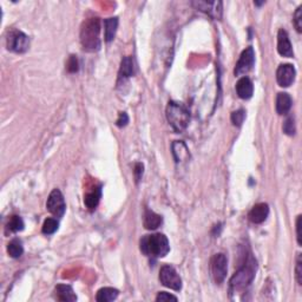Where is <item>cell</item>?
Returning a JSON list of instances; mask_svg holds the SVG:
<instances>
[{
	"instance_id": "obj_29",
	"label": "cell",
	"mask_w": 302,
	"mask_h": 302,
	"mask_svg": "<svg viewBox=\"0 0 302 302\" xmlns=\"http://www.w3.org/2000/svg\"><path fill=\"white\" fill-rule=\"evenodd\" d=\"M294 25L298 32H302V6H299L294 14Z\"/></svg>"
},
{
	"instance_id": "obj_19",
	"label": "cell",
	"mask_w": 302,
	"mask_h": 302,
	"mask_svg": "<svg viewBox=\"0 0 302 302\" xmlns=\"http://www.w3.org/2000/svg\"><path fill=\"white\" fill-rule=\"evenodd\" d=\"M117 27H118V18H108L104 20V38L105 42L110 43L116 36Z\"/></svg>"
},
{
	"instance_id": "obj_22",
	"label": "cell",
	"mask_w": 302,
	"mask_h": 302,
	"mask_svg": "<svg viewBox=\"0 0 302 302\" xmlns=\"http://www.w3.org/2000/svg\"><path fill=\"white\" fill-rule=\"evenodd\" d=\"M101 196H102L101 188H97V189L93 190V192L86 193L84 197V203L87 209L89 210L96 209L99 203V199H101Z\"/></svg>"
},
{
	"instance_id": "obj_13",
	"label": "cell",
	"mask_w": 302,
	"mask_h": 302,
	"mask_svg": "<svg viewBox=\"0 0 302 302\" xmlns=\"http://www.w3.org/2000/svg\"><path fill=\"white\" fill-rule=\"evenodd\" d=\"M269 215V206L267 203H257L248 214L249 221L255 224L263 223Z\"/></svg>"
},
{
	"instance_id": "obj_31",
	"label": "cell",
	"mask_w": 302,
	"mask_h": 302,
	"mask_svg": "<svg viewBox=\"0 0 302 302\" xmlns=\"http://www.w3.org/2000/svg\"><path fill=\"white\" fill-rule=\"evenodd\" d=\"M178 299L176 298L175 295L169 294L166 292H161L158 293V295L156 296V301L158 302H163V301H177Z\"/></svg>"
},
{
	"instance_id": "obj_6",
	"label": "cell",
	"mask_w": 302,
	"mask_h": 302,
	"mask_svg": "<svg viewBox=\"0 0 302 302\" xmlns=\"http://www.w3.org/2000/svg\"><path fill=\"white\" fill-rule=\"evenodd\" d=\"M210 271H212V276L216 283L221 284L223 282L228 272L227 256L222 253L214 255L210 261Z\"/></svg>"
},
{
	"instance_id": "obj_33",
	"label": "cell",
	"mask_w": 302,
	"mask_h": 302,
	"mask_svg": "<svg viewBox=\"0 0 302 302\" xmlns=\"http://www.w3.org/2000/svg\"><path fill=\"white\" fill-rule=\"evenodd\" d=\"M128 123H129L128 113L127 112H121V113H119L118 118H117V121H116L117 127L123 128V127H125V125H127Z\"/></svg>"
},
{
	"instance_id": "obj_5",
	"label": "cell",
	"mask_w": 302,
	"mask_h": 302,
	"mask_svg": "<svg viewBox=\"0 0 302 302\" xmlns=\"http://www.w3.org/2000/svg\"><path fill=\"white\" fill-rule=\"evenodd\" d=\"M6 48L8 51L14 54H25L30 48V39L24 32L12 30L7 34Z\"/></svg>"
},
{
	"instance_id": "obj_21",
	"label": "cell",
	"mask_w": 302,
	"mask_h": 302,
	"mask_svg": "<svg viewBox=\"0 0 302 302\" xmlns=\"http://www.w3.org/2000/svg\"><path fill=\"white\" fill-rule=\"evenodd\" d=\"M134 59L131 57H124L121 61V67H119V78H129L134 76Z\"/></svg>"
},
{
	"instance_id": "obj_7",
	"label": "cell",
	"mask_w": 302,
	"mask_h": 302,
	"mask_svg": "<svg viewBox=\"0 0 302 302\" xmlns=\"http://www.w3.org/2000/svg\"><path fill=\"white\" fill-rule=\"evenodd\" d=\"M46 209L55 218H61L65 214L66 203L59 189H54L49 195L46 201Z\"/></svg>"
},
{
	"instance_id": "obj_30",
	"label": "cell",
	"mask_w": 302,
	"mask_h": 302,
	"mask_svg": "<svg viewBox=\"0 0 302 302\" xmlns=\"http://www.w3.org/2000/svg\"><path fill=\"white\" fill-rule=\"evenodd\" d=\"M295 276H296V281H298V283L299 284H302V260H301V254H299L298 260H296Z\"/></svg>"
},
{
	"instance_id": "obj_3",
	"label": "cell",
	"mask_w": 302,
	"mask_h": 302,
	"mask_svg": "<svg viewBox=\"0 0 302 302\" xmlns=\"http://www.w3.org/2000/svg\"><path fill=\"white\" fill-rule=\"evenodd\" d=\"M255 273H256V261L249 255L243 266L230 278V289L236 292V290L247 288L249 284L253 282Z\"/></svg>"
},
{
	"instance_id": "obj_27",
	"label": "cell",
	"mask_w": 302,
	"mask_h": 302,
	"mask_svg": "<svg viewBox=\"0 0 302 302\" xmlns=\"http://www.w3.org/2000/svg\"><path fill=\"white\" fill-rule=\"evenodd\" d=\"M283 131L284 134L288 135V136H293V135H295V121H294V117L289 116L287 117V119L283 123Z\"/></svg>"
},
{
	"instance_id": "obj_28",
	"label": "cell",
	"mask_w": 302,
	"mask_h": 302,
	"mask_svg": "<svg viewBox=\"0 0 302 302\" xmlns=\"http://www.w3.org/2000/svg\"><path fill=\"white\" fill-rule=\"evenodd\" d=\"M66 70L70 73H76L79 70V64L77 55H70V58L67 59L66 63Z\"/></svg>"
},
{
	"instance_id": "obj_26",
	"label": "cell",
	"mask_w": 302,
	"mask_h": 302,
	"mask_svg": "<svg viewBox=\"0 0 302 302\" xmlns=\"http://www.w3.org/2000/svg\"><path fill=\"white\" fill-rule=\"evenodd\" d=\"M245 118H246V111L245 110L234 111V112L231 113V116H230L231 123H233L235 127H241L242 123L245 122Z\"/></svg>"
},
{
	"instance_id": "obj_8",
	"label": "cell",
	"mask_w": 302,
	"mask_h": 302,
	"mask_svg": "<svg viewBox=\"0 0 302 302\" xmlns=\"http://www.w3.org/2000/svg\"><path fill=\"white\" fill-rule=\"evenodd\" d=\"M160 281L163 286L168 287L172 290L182 289V280L176 272V269L171 266H163L160 271Z\"/></svg>"
},
{
	"instance_id": "obj_20",
	"label": "cell",
	"mask_w": 302,
	"mask_h": 302,
	"mask_svg": "<svg viewBox=\"0 0 302 302\" xmlns=\"http://www.w3.org/2000/svg\"><path fill=\"white\" fill-rule=\"evenodd\" d=\"M119 292L112 287H104L97 292L96 300L98 302H110L116 300L118 298Z\"/></svg>"
},
{
	"instance_id": "obj_24",
	"label": "cell",
	"mask_w": 302,
	"mask_h": 302,
	"mask_svg": "<svg viewBox=\"0 0 302 302\" xmlns=\"http://www.w3.org/2000/svg\"><path fill=\"white\" fill-rule=\"evenodd\" d=\"M6 228L11 233H18V231H22L24 229V221H23V219L20 218V216L13 215L8 220Z\"/></svg>"
},
{
	"instance_id": "obj_10",
	"label": "cell",
	"mask_w": 302,
	"mask_h": 302,
	"mask_svg": "<svg viewBox=\"0 0 302 302\" xmlns=\"http://www.w3.org/2000/svg\"><path fill=\"white\" fill-rule=\"evenodd\" d=\"M296 71L292 64H281L277 67L276 81L281 87H288L294 83Z\"/></svg>"
},
{
	"instance_id": "obj_32",
	"label": "cell",
	"mask_w": 302,
	"mask_h": 302,
	"mask_svg": "<svg viewBox=\"0 0 302 302\" xmlns=\"http://www.w3.org/2000/svg\"><path fill=\"white\" fill-rule=\"evenodd\" d=\"M302 216L299 215L296 219V239H298L299 246H302Z\"/></svg>"
},
{
	"instance_id": "obj_16",
	"label": "cell",
	"mask_w": 302,
	"mask_h": 302,
	"mask_svg": "<svg viewBox=\"0 0 302 302\" xmlns=\"http://www.w3.org/2000/svg\"><path fill=\"white\" fill-rule=\"evenodd\" d=\"M292 97H290L287 92H280L277 93L276 97V112L278 115L283 116L287 115L292 109Z\"/></svg>"
},
{
	"instance_id": "obj_4",
	"label": "cell",
	"mask_w": 302,
	"mask_h": 302,
	"mask_svg": "<svg viewBox=\"0 0 302 302\" xmlns=\"http://www.w3.org/2000/svg\"><path fill=\"white\" fill-rule=\"evenodd\" d=\"M166 119L176 133H182L189 125V111L183 104L171 101L166 107Z\"/></svg>"
},
{
	"instance_id": "obj_23",
	"label": "cell",
	"mask_w": 302,
	"mask_h": 302,
	"mask_svg": "<svg viewBox=\"0 0 302 302\" xmlns=\"http://www.w3.org/2000/svg\"><path fill=\"white\" fill-rule=\"evenodd\" d=\"M7 253L13 259H19L24 253V247H23V243L20 240L14 239L7 245Z\"/></svg>"
},
{
	"instance_id": "obj_14",
	"label": "cell",
	"mask_w": 302,
	"mask_h": 302,
	"mask_svg": "<svg viewBox=\"0 0 302 302\" xmlns=\"http://www.w3.org/2000/svg\"><path fill=\"white\" fill-rule=\"evenodd\" d=\"M236 92L237 96H239L241 99H245V101L250 99L254 93L253 82H251L248 77L240 78L239 82L236 83Z\"/></svg>"
},
{
	"instance_id": "obj_11",
	"label": "cell",
	"mask_w": 302,
	"mask_h": 302,
	"mask_svg": "<svg viewBox=\"0 0 302 302\" xmlns=\"http://www.w3.org/2000/svg\"><path fill=\"white\" fill-rule=\"evenodd\" d=\"M192 4L197 10L209 14L214 19H221L222 2L221 1H192Z\"/></svg>"
},
{
	"instance_id": "obj_18",
	"label": "cell",
	"mask_w": 302,
	"mask_h": 302,
	"mask_svg": "<svg viewBox=\"0 0 302 302\" xmlns=\"http://www.w3.org/2000/svg\"><path fill=\"white\" fill-rule=\"evenodd\" d=\"M163 219L162 216L158 214L151 212V210L146 209L144 214V220H143V224H144L145 229L148 230H155L162 224Z\"/></svg>"
},
{
	"instance_id": "obj_17",
	"label": "cell",
	"mask_w": 302,
	"mask_h": 302,
	"mask_svg": "<svg viewBox=\"0 0 302 302\" xmlns=\"http://www.w3.org/2000/svg\"><path fill=\"white\" fill-rule=\"evenodd\" d=\"M171 150H172V155H174L175 161L177 163L186 162V161H188V158L190 157L189 149L187 148V145L184 144L182 140H175L171 145Z\"/></svg>"
},
{
	"instance_id": "obj_12",
	"label": "cell",
	"mask_w": 302,
	"mask_h": 302,
	"mask_svg": "<svg viewBox=\"0 0 302 302\" xmlns=\"http://www.w3.org/2000/svg\"><path fill=\"white\" fill-rule=\"evenodd\" d=\"M277 52L282 57L292 58L294 57V51H293L292 43H290L288 33L281 28L277 33Z\"/></svg>"
},
{
	"instance_id": "obj_15",
	"label": "cell",
	"mask_w": 302,
	"mask_h": 302,
	"mask_svg": "<svg viewBox=\"0 0 302 302\" xmlns=\"http://www.w3.org/2000/svg\"><path fill=\"white\" fill-rule=\"evenodd\" d=\"M55 298L61 302H73L77 300V295L69 284H58L55 288Z\"/></svg>"
},
{
	"instance_id": "obj_2",
	"label": "cell",
	"mask_w": 302,
	"mask_h": 302,
	"mask_svg": "<svg viewBox=\"0 0 302 302\" xmlns=\"http://www.w3.org/2000/svg\"><path fill=\"white\" fill-rule=\"evenodd\" d=\"M143 254L154 257H164L170 251L168 239L163 234H151L142 237L139 242Z\"/></svg>"
},
{
	"instance_id": "obj_25",
	"label": "cell",
	"mask_w": 302,
	"mask_h": 302,
	"mask_svg": "<svg viewBox=\"0 0 302 302\" xmlns=\"http://www.w3.org/2000/svg\"><path fill=\"white\" fill-rule=\"evenodd\" d=\"M58 227H59V223H58L57 220L46 219L45 221H44L42 231L43 234H45V235H52V234H55V231L58 230Z\"/></svg>"
},
{
	"instance_id": "obj_1",
	"label": "cell",
	"mask_w": 302,
	"mask_h": 302,
	"mask_svg": "<svg viewBox=\"0 0 302 302\" xmlns=\"http://www.w3.org/2000/svg\"><path fill=\"white\" fill-rule=\"evenodd\" d=\"M101 20L97 17L86 19L81 27V44L87 52L98 51L101 48Z\"/></svg>"
},
{
	"instance_id": "obj_34",
	"label": "cell",
	"mask_w": 302,
	"mask_h": 302,
	"mask_svg": "<svg viewBox=\"0 0 302 302\" xmlns=\"http://www.w3.org/2000/svg\"><path fill=\"white\" fill-rule=\"evenodd\" d=\"M143 164H140V163H137L136 165H135V170H134V172H135V177H136V181L138 182L140 178H142V176H143Z\"/></svg>"
},
{
	"instance_id": "obj_9",
	"label": "cell",
	"mask_w": 302,
	"mask_h": 302,
	"mask_svg": "<svg viewBox=\"0 0 302 302\" xmlns=\"http://www.w3.org/2000/svg\"><path fill=\"white\" fill-rule=\"evenodd\" d=\"M255 64V51L251 46H249L246 50H243L241 55H240L239 60H237L235 70H234V73L235 76H242L246 75L253 69Z\"/></svg>"
}]
</instances>
